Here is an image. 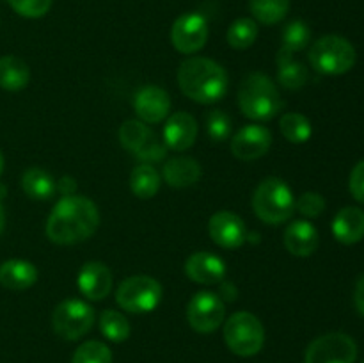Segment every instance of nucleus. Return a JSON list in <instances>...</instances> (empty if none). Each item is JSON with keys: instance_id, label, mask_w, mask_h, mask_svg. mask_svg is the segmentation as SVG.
Wrapping results in <instances>:
<instances>
[{"instance_id": "nucleus-11", "label": "nucleus", "mask_w": 364, "mask_h": 363, "mask_svg": "<svg viewBox=\"0 0 364 363\" xmlns=\"http://www.w3.org/2000/svg\"><path fill=\"white\" fill-rule=\"evenodd\" d=\"M224 317H226V305L215 292H198L192 295L187 305V320L196 333H213L223 326Z\"/></svg>"}, {"instance_id": "nucleus-12", "label": "nucleus", "mask_w": 364, "mask_h": 363, "mask_svg": "<svg viewBox=\"0 0 364 363\" xmlns=\"http://www.w3.org/2000/svg\"><path fill=\"white\" fill-rule=\"evenodd\" d=\"M210 36L208 21L199 13H185L176 18L171 28V41L181 53L199 52L206 45Z\"/></svg>"}, {"instance_id": "nucleus-28", "label": "nucleus", "mask_w": 364, "mask_h": 363, "mask_svg": "<svg viewBox=\"0 0 364 363\" xmlns=\"http://www.w3.org/2000/svg\"><path fill=\"white\" fill-rule=\"evenodd\" d=\"M249 9H251L255 21L263 25H276L290 11V0H249Z\"/></svg>"}, {"instance_id": "nucleus-40", "label": "nucleus", "mask_w": 364, "mask_h": 363, "mask_svg": "<svg viewBox=\"0 0 364 363\" xmlns=\"http://www.w3.org/2000/svg\"><path fill=\"white\" fill-rule=\"evenodd\" d=\"M4 155H2V152H0V174H2V171H4Z\"/></svg>"}, {"instance_id": "nucleus-16", "label": "nucleus", "mask_w": 364, "mask_h": 363, "mask_svg": "<svg viewBox=\"0 0 364 363\" xmlns=\"http://www.w3.org/2000/svg\"><path fill=\"white\" fill-rule=\"evenodd\" d=\"M78 290L89 301H103L112 290V273L103 262H87L78 270Z\"/></svg>"}, {"instance_id": "nucleus-9", "label": "nucleus", "mask_w": 364, "mask_h": 363, "mask_svg": "<svg viewBox=\"0 0 364 363\" xmlns=\"http://www.w3.org/2000/svg\"><path fill=\"white\" fill-rule=\"evenodd\" d=\"M119 142L144 164L166 159L167 148L156 139L155 132L141 120H128L119 128Z\"/></svg>"}, {"instance_id": "nucleus-3", "label": "nucleus", "mask_w": 364, "mask_h": 363, "mask_svg": "<svg viewBox=\"0 0 364 363\" xmlns=\"http://www.w3.org/2000/svg\"><path fill=\"white\" fill-rule=\"evenodd\" d=\"M238 107L249 120H272L283 109L279 89L263 73H251L238 88Z\"/></svg>"}, {"instance_id": "nucleus-32", "label": "nucleus", "mask_w": 364, "mask_h": 363, "mask_svg": "<svg viewBox=\"0 0 364 363\" xmlns=\"http://www.w3.org/2000/svg\"><path fill=\"white\" fill-rule=\"evenodd\" d=\"M311 39V28L302 20H294L284 27L283 31V46L281 48L295 53L304 50Z\"/></svg>"}, {"instance_id": "nucleus-15", "label": "nucleus", "mask_w": 364, "mask_h": 363, "mask_svg": "<svg viewBox=\"0 0 364 363\" xmlns=\"http://www.w3.org/2000/svg\"><path fill=\"white\" fill-rule=\"evenodd\" d=\"M134 110L142 123H162L171 112V98L159 85H146L135 93Z\"/></svg>"}, {"instance_id": "nucleus-4", "label": "nucleus", "mask_w": 364, "mask_h": 363, "mask_svg": "<svg viewBox=\"0 0 364 363\" xmlns=\"http://www.w3.org/2000/svg\"><path fill=\"white\" fill-rule=\"evenodd\" d=\"M255 214L267 224L287 223L295 212V198L287 182L277 177H269L256 187L252 194Z\"/></svg>"}, {"instance_id": "nucleus-13", "label": "nucleus", "mask_w": 364, "mask_h": 363, "mask_svg": "<svg viewBox=\"0 0 364 363\" xmlns=\"http://www.w3.org/2000/svg\"><path fill=\"white\" fill-rule=\"evenodd\" d=\"M208 233L217 246L224 249H237L247 238L244 219L230 210H219L208 221Z\"/></svg>"}, {"instance_id": "nucleus-23", "label": "nucleus", "mask_w": 364, "mask_h": 363, "mask_svg": "<svg viewBox=\"0 0 364 363\" xmlns=\"http://www.w3.org/2000/svg\"><path fill=\"white\" fill-rule=\"evenodd\" d=\"M277 82L284 89H301L309 78L308 68L299 63L294 53L281 48L277 52Z\"/></svg>"}, {"instance_id": "nucleus-34", "label": "nucleus", "mask_w": 364, "mask_h": 363, "mask_svg": "<svg viewBox=\"0 0 364 363\" xmlns=\"http://www.w3.org/2000/svg\"><path fill=\"white\" fill-rule=\"evenodd\" d=\"M11 9L23 18H41L52 7L53 0H7Z\"/></svg>"}, {"instance_id": "nucleus-31", "label": "nucleus", "mask_w": 364, "mask_h": 363, "mask_svg": "<svg viewBox=\"0 0 364 363\" xmlns=\"http://www.w3.org/2000/svg\"><path fill=\"white\" fill-rule=\"evenodd\" d=\"M71 363H112V351L103 342L87 340L78 345Z\"/></svg>"}, {"instance_id": "nucleus-39", "label": "nucleus", "mask_w": 364, "mask_h": 363, "mask_svg": "<svg viewBox=\"0 0 364 363\" xmlns=\"http://www.w3.org/2000/svg\"><path fill=\"white\" fill-rule=\"evenodd\" d=\"M4 226H6V212H4V205L0 201V233L4 231Z\"/></svg>"}, {"instance_id": "nucleus-33", "label": "nucleus", "mask_w": 364, "mask_h": 363, "mask_svg": "<svg viewBox=\"0 0 364 363\" xmlns=\"http://www.w3.org/2000/svg\"><path fill=\"white\" fill-rule=\"evenodd\" d=\"M206 132L212 141H226L231 135V117L223 110H212L206 117Z\"/></svg>"}, {"instance_id": "nucleus-25", "label": "nucleus", "mask_w": 364, "mask_h": 363, "mask_svg": "<svg viewBox=\"0 0 364 363\" xmlns=\"http://www.w3.org/2000/svg\"><path fill=\"white\" fill-rule=\"evenodd\" d=\"M28 80H31V70L25 60L14 56L0 57V88L6 91H20L27 88Z\"/></svg>"}, {"instance_id": "nucleus-29", "label": "nucleus", "mask_w": 364, "mask_h": 363, "mask_svg": "<svg viewBox=\"0 0 364 363\" xmlns=\"http://www.w3.org/2000/svg\"><path fill=\"white\" fill-rule=\"evenodd\" d=\"M98 324L103 337L107 340L114 342V344H121V342L128 340V337H130V322L117 310H105V312H102Z\"/></svg>"}, {"instance_id": "nucleus-10", "label": "nucleus", "mask_w": 364, "mask_h": 363, "mask_svg": "<svg viewBox=\"0 0 364 363\" xmlns=\"http://www.w3.org/2000/svg\"><path fill=\"white\" fill-rule=\"evenodd\" d=\"M358 344L350 335L327 333L315 338L306 349L304 363H355Z\"/></svg>"}, {"instance_id": "nucleus-41", "label": "nucleus", "mask_w": 364, "mask_h": 363, "mask_svg": "<svg viewBox=\"0 0 364 363\" xmlns=\"http://www.w3.org/2000/svg\"><path fill=\"white\" fill-rule=\"evenodd\" d=\"M363 363H364V362H363Z\"/></svg>"}, {"instance_id": "nucleus-18", "label": "nucleus", "mask_w": 364, "mask_h": 363, "mask_svg": "<svg viewBox=\"0 0 364 363\" xmlns=\"http://www.w3.org/2000/svg\"><path fill=\"white\" fill-rule=\"evenodd\" d=\"M185 274L194 283L217 285L226 278V262L213 253L198 251L188 256Z\"/></svg>"}, {"instance_id": "nucleus-24", "label": "nucleus", "mask_w": 364, "mask_h": 363, "mask_svg": "<svg viewBox=\"0 0 364 363\" xmlns=\"http://www.w3.org/2000/svg\"><path fill=\"white\" fill-rule=\"evenodd\" d=\"M21 189L32 199H50L57 192V182L43 167H28L21 177Z\"/></svg>"}, {"instance_id": "nucleus-8", "label": "nucleus", "mask_w": 364, "mask_h": 363, "mask_svg": "<svg viewBox=\"0 0 364 363\" xmlns=\"http://www.w3.org/2000/svg\"><path fill=\"white\" fill-rule=\"evenodd\" d=\"M95 310L80 299H66L52 313V327L64 340H78L95 326Z\"/></svg>"}, {"instance_id": "nucleus-36", "label": "nucleus", "mask_w": 364, "mask_h": 363, "mask_svg": "<svg viewBox=\"0 0 364 363\" xmlns=\"http://www.w3.org/2000/svg\"><path fill=\"white\" fill-rule=\"evenodd\" d=\"M350 192L359 203L364 205V160L355 164V167L350 173Z\"/></svg>"}, {"instance_id": "nucleus-21", "label": "nucleus", "mask_w": 364, "mask_h": 363, "mask_svg": "<svg viewBox=\"0 0 364 363\" xmlns=\"http://www.w3.org/2000/svg\"><path fill=\"white\" fill-rule=\"evenodd\" d=\"M201 166L198 160L191 159V157H174L166 162L162 169L164 180L167 185L174 189H185L192 187L201 180Z\"/></svg>"}, {"instance_id": "nucleus-17", "label": "nucleus", "mask_w": 364, "mask_h": 363, "mask_svg": "<svg viewBox=\"0 0 364 363\" xmlns=\"http://www.w3.org/2000/svg\"><path fill=\"white\" fill-rule=\"evenodd\" d=\"M198 137V121L188 112H174L164 125V144L173 152H187Z\"/></svg>"}, {"instance_id": "nucleus-2", "label": "nucleus", "mask_w": 364, "mask_h": 363, "mask_svg": "<svg viewBox=\"0 0 364 363\" xmlns=\"http://www.w3.org/2000/svg\"><path fill=\"white\" fill-rule=\"evenodd\" d=\"M226 70L208 57H191L178 68V85L187 98L208 105L215 103L228 91Z\"/></svg>"}, {"instance_id": "nucleus-38", "label": "nucleus", "mask_w": 364, "mask_h": 363, "mask_svg": "<svg viewBox=\"0 0 364 363\" xmlns=\"http://www.w3.org/2000/svg\"><path fill=\"white\" fill-rule=\"evenodd\" d=\"M354 302H355V308H358V312L364 317V276L358 281V285H355Z\"/></svg>"}, {"instance_id": "nucleus-35", "label": "nucleus", "mask_w": 364, "mask_h": 363, "mask_svg": "<svg viewBox=\"0 0 364 363\" xmlns=\"http://www.w3.org/2000/svg\"><path fill=\"white\" fill-rule=\"evenodd\" d=\"M295 210L308 219H313V217L322 216L326 210V199L318 192H304L295 201Z\"/></svg>"}, {"instance_id": "nucleus-30", "label": "nucleus", "mask_w": 364, "mask_h": 363, "mask_svg": "<svg viewBox=\"0 0 364 363\" xmlns=\"http://www.w3.org/2000/svg\"><path fill=\"white\" fill-rule=\"evenodd\" d=\"M258 38V23L252 18H238L228 28L226 39L231 48L247 50Z\"/></svg>"}, {"instance_id": "nucleus-19", "label": "nucleus", "mask_w": 364, "mask_h": 363, "mask_svg": "<svg viewBox=\"0 0 364 363\" xmlns=\"http://www.w3.org/2000/svg\"><path fill=\"white\" fill-rule=\"evenodd\" d=\"M284 248L294 256H311L318 249L320 235L309 221H294L284 230Z\"/></svg>"}, {"instance_id": "nucleus-20", "label": "nucleus", "mask_w": 364, "mask_h": 363, "mask_svg": "<svg viewBox=\"0 0 364 363\" xmlns=\"http://www.w3.org/2000/svg\"><path fill=\"white\" fill-rule=\"evenodd\" d=\"M333 233L341 244H358L364 238V212L358 206H345L334 216Z\"/></svg>"}, {"instance_id": "nucleus-26", "label": "nucleus", "mask_w": 364, "mask_h": 363, "mask_svg": "<svg viewBox=\"0 0 364 363\" xmlns=\"http://www.w3.org/2000/svg\"><path fill=\"white\" fill-rule=\"evenodd\" d=\"M162 177L151 164H141L130 174V189L137 198L149 199L159 192Z\"/></svg>"}, {"instance_id": "nucleus-14", "label": "nucleus", "mask_w": 364, "mask_h": 363, "mask_svg": "<svg viewBox=\"0 0 364 363\" xmlns=\"http://www.w3.org/2000/svg\"><path fill=\"white\" fill-rule=\"evenodd\" d=\"M272 144V134L263 125H247L240 128L231 139V153L237 159L256 160L265 155Z\"/></svg>"}, {"instance_id": "nucleus-27", "label": "nucleus", "mask_w": 364, "mask_h": 363, "mask_svg": "<svg viewBox=\"0 0 364 363\" xmlns=\"http://www.w3.org/2000/svg\"><path fill=\"white\" fill-rule=\"evenodd\" d=\"M279 130L281 134H283V137L287 139L288 142H294V144L308 142L313 135L311 121H309L304 114L299 112L283 114L279 121Z\"/></svg>"}, {"instance_id": "nucleus-1", "label": "nucleus", "mask_w": 364, "mask_h": 363, "mask_svg": "<svg viewBox=\"0 0 364 363\" xmlns=\"http://www.w3.org/2000/svg\"><path fill=\"white\" fill-rule=\"evenodd\" d=\"M100 210L85 196H66L53 206L46 221V237L59 246L84 242L98 230Z\"/></svg>"}, {"instance_id": "nucleus-7", "label": "nucleus", "mask_w": 364, "mask_h": 363, "mask_svg": "<svg viewBox=\"0 0 364 363\" xmlns=\"http://www.w3.org/2000/svg\"><path fill=\"white\" fill-rule=\"evenodd\" d=\"M116 301L130 313H149L162 301V285L155 278L144 274L130 276L117 287Z\"/></svg>"}, {"instance_id": "nucleus-5", "label": "nucleus", "mask_w": 364, "mask_h": 363, "mask_svg": "<svg viewBox=\"0 0 364 363\" xmlns=\"http://www.w3.org/2000/svg\"><path fill=\"white\" fill-rule=\"evenodd\" d=\"M224 342L233 354L251 358L265 344V327L251 312H237L224 322Z\"/></svg>"}, {"instance_id": "nucleus-6", "label": "nucleus", "mask_w": 364, "mask_h": 363, "mask_svg": "<svg viewBox=\"0 0 364 363\" xmlns=\"http://www.w3.org/2000/svg\"><path fill=\"white\" fill-rule=\"evenodd\" d=\"M354 45L347 38L338 34L323 36L316 39L309 48V63L318 73L343 75L350 71L355 64Z\"/></svg>"}, {"instance_id": "nucleus-37", "label": "nucleus", "mask_w": 364, "mask_h": 363, "mask_svg": "<svg viewBox=\"0 0 364 363\" xmlns=\"http://www.w3.org/2000/svg\"><path fill=\"white\" fill-rule=\"evenodd\" d=\"M57 192H60L63 198H66V196H75V192H77V182H75V178L71 177L60 178V180L57 182Z\"/></svg>"}, {"instance_id": "nucleus-22", "label": "nucleus", "mask_w": 364, "mask_h": 363, "mask_svg": "<svg viewBox=\"0 0 364 363\" xmlns=\"http://www.w3.org/2000/svg\"><path fill=\"white\" fill-rule=\"evenodd\" d=\"M38 269L27 260L13 258L0 265V285L9 290H27L38 281Z\"/></svg>"}]
</instances>
